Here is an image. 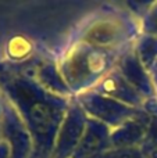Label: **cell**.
Wrapping results in <instances>:
<instances>
[{
  "label": "cell",
  "mask_w": 157,
  "mask_h": 158,
  "mask_svg": "<svg viewBox=\"0 0 157 158\" xmlns=\"http://www.w3.org/2000/svg\"><path fill=\"white\" fill-rule=\"evenodd\" d=\"M0 158H10V147L3 139H0Z\"/></svg>",
  "instance_id": "1"
},
{
  "label": "cell",
  "mask_w": 157,
  "mask_h": 158,
  "mask_svg": "<svg viewBox=\"0 0 157 158\" xmlns=\"http://www.w3.org/2000/svg\"><path fill=\"white\" fill-rule=\"evenodd\" d=\"M33 158H35V157H33Z\"/></svg>",
  "instance_id": "2"
}]
</instances>
